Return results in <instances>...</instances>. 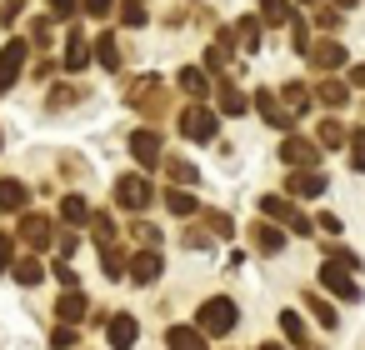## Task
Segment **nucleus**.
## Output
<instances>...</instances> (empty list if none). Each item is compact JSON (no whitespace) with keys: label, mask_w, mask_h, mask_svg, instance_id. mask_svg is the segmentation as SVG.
Segmentation results:
<instances>
[{"label":"nucleus","mask_w":365,"mask_h":350,"mask_svg":"<svg viewBox=\"0 0 365 350\" xmlns=\"http://www.w3.org/2000/svg\"><path fill=\"white\" fill-rule=\"evenodd\" d=\"M195 330L210 340V335H225V330H235V300L230 295H210L200 310H195Z\"/></svg>","instance_id":"f257e3e1"},{"label":"nucleus","mask_w":365,"mask_h":350,"mask_svg":"<svg viewBox=\"0 0 365 350\" xmlns=\"http://www.w3.org/2000/svg\"><path fill=\"white\" fill-rule=\"evenodd\" d=\"M260 215L270 220V225H280V230H295V235H315L310 230V220L295 210V200H285V195H265L260 200Z\"/></svg>","instance_id":"f03ea898"},{"label":"nucleus","mask_w":365,"mask_h":350,"mask_svg":"<svg viewBox=\"0 0 365 350\" xmlns=\"http://www.w3.org/2000/svg\"><path fill=\"white\" fill-rule=\"evenodd\" d=\"M215 130H220V120H215V110L210 105H190V110H180V135L185 140H215Z\"/></svg>","instance_id":"7ed1b4c3"},{"label":"nucleus","mask_w":365,"mask_h":350,"mask_svg":"<svg viewBox=\"0 0 365 350\" xmlns=\"http://www.w3.org/2000/svg\"><path fill=\"white\" fill-rule=\"evenodd\" d=\"M280 160H285L290 170H315V165H320V145L290 130V135L280 140Z\"/></svg>","instance_id":"20e7f679"},{"label":"nucleus","mask_w":365,"mask_h":350,"mask_svg":"<svg viewBox=\"0 0 365 350\" xmlns=\"http://www.w3.org/2000/svg\"><path fill=\"white\" fill-rule=\"evenodd\" d=\"M130 105H135L140 115H150V120L165 115V91H160V81H155V76L135 81V86H130Z\"/></svg>","instance_id":"39448f33"},{"label":"nucleus","mask_w":365,"mask_h":350,"mask_svg":"<svg viewBox=\"0 0 365 350\" xmlns=\"http://www.w3.org/2000/svg\"><path fill=\"white\" fill-rule=\"evenodd\" d=\"M115 205L120 210H145L150 205V180L145 175H120L115 180Z\"/></svg>","instance_id":"423d86ee"},{"label":"nucleus","mask_w":365,"mask_h":350,"mask_svg":"<svg viewBox=\"0 0 365 350\" xmlns=\"http://www.w3.org/2000/svg\"><path fill=\"white\" fill-rule=\"evenodd\" d=\"M26 71V41H6L0 46V96H6Z\"/></svg>","instance_id":"0eeeda50"},{"label":"nucleus","mask_w":365,"mask_h":350,"mask_svg":"<svg viewBox=\"0 0 365 350\" xmlns=\"http://www.w3.org/2000/svg\"><path fill=\"white\" fill-rule=\"evenodd\" d=\"M305 56H310V66H315V71H325V76H335V71L345 66V46H340L335 36H325V41H315V46L305 51Z\"/></svg>","instance_id":"6e6552de"},{"label":"nucleus","mask_w":365,"mask_h":350,"mask_svg":"<svg viewBox=\"0 0 365 350\" xmlns=\"http://www.w3.org/2000/svg\"><path fill=\"white\" fill-rule=\"evenodd\" d=\"M320 285H325L335 300H360V285H355V280H350V270H340L335 260H325V265H320Z\"/></svg>","instance_id":"1a4fd4ad"},{"label":"nucleus","mask_w":365,"mask_h":350,"mask_svg":"<svg viewBox=\"0 0 365 350\" xmlns=\"http://www.w3.org/2000/svg\"><path fill=\"white\" fill-rule=\"evenodd\" d=\"M125 275H130L135 285H155V280H160V250H135V255L125 260Z\"/></svg>","instance_id":"9d476101"},{"label":"nucleus","mask_w":365,"mask_h":350,"mask_svg":"<svg viewBox=\"0 0 365 350\" xmlns=\"http://www.w3.org/2000/svg\"><path fill=\"white\" fill-rule=\"evenodd\" d=\"M21 240H26L31 250H51V240H56V225H51L46 215H21Z\"/></svg>","instance_id":"9b49d317"},{"label":"nucleus","mask_w":365,"mask_h":350,"mask_svg":"<svg viewBox=\"0 0 365 350\" xmlns=\"http://www.w3.org/2000/svg\"><path fill=\"white\" fill-rule=\"evenodd\" d=\"M210 86H215V101H220V115H245V110H250V101H245V96L235 91V81H230V76H215Z\"/></svg>","instance_id":"f8f14e48"},{"label":"nucleus","mask_w":365,"mask_h":350,"mask_svg":"<svg viewBox=\"0 0 365 350\" xmlns=\"http://www.w3.org/2000/svg\"><path fill=\"white\" fill-rule=\"evenodd\" d=\"M255 110H260V115H265L275 130H295V115H290V110L275 101V91H255Z\"/></svg>","instance_id":"ddd939ff"},{"label":"nucleus","mask_w":365,"mask_h":350,"mask_svg":"<svg viewBox=\"0 0 365 350\" xmlns=\"http://www.w3.org/2000/svg\"><path fill=\"white\" fill-rule=\"evenodd\" d=\"M106 335H110V350H130L135 345V335H140V325H135V315H110L106 320Z\"/></svg>","instance_id":"4468645a"},{"label":"nucleus","mask_w":365,"mask_h":350,"mask_svg":"<svg viewBox=\"0 0 365 350\" xmlns=\"http://www.w3.org/2000/svg\"><path fill=\"white\" fill-rule=\"evenodd\" d=\"M285 190H290V200H295V195H300V200H315V195L325 190V175H320V170H290Z\"/></svg>","instance_id":"2eb2a0df"},{"label":"nucleus","mask_w":365,"mask_h":350,"mask_svg":"<svg viewBox=\"0 0 365 350\" xmlns=\"http://www.w3.org/2000/svg\"><path fill=\"white\" fill-rule=\"evenodd\" d=\"M250 240H255L260 255H280V250H285V230L270 225V220H255V225H250Z\"/></svg>","instance_id":"dca6fc26"},{"label":"nucleus","mask_w":365,"mask_h":350,"mask_svg":"<svg viewBox=\"0 0 365 350\" xmlns=\"http://www.w3.org/2000/svg\"><path fill=\"white\" fill-rule=\"evenodd\" d=\"M26 205H31V190L16 175H6V180H0V210H6V215H26Z\"/></svg>","instance_id":"f3484780"},{"label":"nucleus","mask_w":365,"mask_h":350,"mask_svg":"<svg viewBox=\"0 0 365 350\" xmlns=\"http://www.w3.org/2000/svg\"><path fill=\"white\" fill-rule=\"evenodd\" d=\"M230 46H235V31H220V36L210 41V51H205V71L225 76V66H230ZM215 76H210V81H215Z\"/></svg>","instance_id":"a211bd4d"},{"label":"nucleus","mask_w":365,"mask_h":350,"mask_svg":"<svg viewBox=\"0 0 365 350\" xmlns=\"http://www.w3.org/2000/svg\"><path fill=\"white\" fill-rule=\"evenodd\" d=\"M130 155H135L140 165H160V135H155V130H135V135H130Z\"/></svg>","instance_id":"6ab92c4d"},{"label":"nucleus","mask_w":365,"mask_h":350,"mask_svg":"<svg viewBox=\"0 0 365 350\" xmlns=\"http://www.w3.org/2000/svg\"><path fill=\"white\" fill-rule=\"evenodd\" d=\"M86 310H91V305H86V295H81V290H66V295L56 300V320H61V325H81V320H86Z\"/></svg>","instance_id":"aec40b11"},{"label":"nucleus","mask_w":365,"mask_h":350,"mask_svg":"<svg viewBox=\"0 0 365 350\" xmlns=\"http://www.w3.org/2000/svg\"><path fill=\"white\" fill-rule=\"evenodd\" d=\"M165 350H210V345H205V335L195 325H170L165 330Z\"/></svg>","instance_id":"412c9836"},{"label":"nucleus","mask_w":365,"mask_h":350,"mask_svg":"<svg viewBox=\"0 0 365 350\" xmlns=\"http://www.w3.org/2000/svg\"><path fill=\"white\" fill-rule=\"evenodd\" d=\"M91 66V41H86V31H71V41H66V71H86Z\"/></svg>","instance_id":"4be33fe9"},{"label":"nucleus","mask_w":365,"mask_h":350,"mask_svg":"<svg viewBox=\"0 0 365 350\" xmlns=\"http://www.w3.org/2000/svg\"><path fill=\"white\" fill-rule=\"evenodd\" d=\"M315 101H320V105H330V110H340V105L350 101V86H345V81H335V76H325V81L315 86Z\"/></svg>","instance_id":"5701e85b"},{"label":"nucleus","mask_w":365,"mask_h":350,"mask_svg":"<svg viewBox=\"0 0 365 350\" xmlns=\"http://www.w3.org/2000/svg\"><path fill=\"white\" fill-rule=\"evenodd\" d=\"M175 81H180V91H185L190 101H205V96H210V76H205V71H195V66H190V71H180Z\"/></svg>","instance_id":"b1692460"},{"label":"nucleus","mask_w":365,"mask_h":350,"mask_svg":"<svg viewBox=\"0 0 365 350\" xmlns=\"http://www.w3.org/2000/svg\"><path fill=\"white\" fill-rule=\"evenodd\" d=\"M275 101H280V105H285V110H290L295 120H300V115L310 110V91H305V86H295V81H290V86H285V91L275 96Z\"/></svg>","instance_id":"393cba45"},{"label":"nucleus","mask_w":365,"mask_h":350,"mask_svg":"<svg viewBox=\"0 0 365 350\" xmlns=\"http://www.w3.org/2000/svg\"><path fill=\"white\" fill-rule=\"evenodd\" d=\"M96 61H101L106 71H120V46H115V36H110V31H101V36H96Z\"/></svg>","instance_id":"a878e982"},{"label":"nucleus","mask_w":365,"mask_h":350,"mask_svg":"<svg viewBox=\"0 0 365 350\" xmlns=\"http://www.w3.org/2000/svg\"><path fill=\"white\" fill-rule=\"evenodd\" d=\"M11 275H16L21 285H41V280H46V265H41L36 255H26V260H11Z\"/></svg>","instance_id":"bb28decb"},{"label":"nucleus","mask_w":365,"mask_h":350,"mask_svg":"<svg viewBox=\"0 0 365 350\" xmlns=\"http://www.w3.org/2000/svg\"><path fill=\"white\" fill-rule=\"evenodd\" d=\"M315 145H320V150H340V145H345V125H340V120H320Z\"/></svg>","instance_id":"cd10ccee"},{"label":"nucleus","mask_w":365,"mask_h":350,"mask_svg":"<svg viewBox=\"0 0 365 350\" xmlns=\"http://www.w3.org/2000/svg\"><path fill=\"white\" fill-rule=\"evenodd\" d=\"M260 21L265 26H290V0H260Z\"/></svg>","instance_id":"c85d7f7f"},{"label":"nucleus","mask_w":365,"mask_h":350,"mask_svg":"<svg viewBox=\"0 0 365 350\" xmlns=\"http://www.w3.org/2000/svg\"><path fill=\"white\" fill-rule=\"evenodd\" d=\"M145 21H150V11H145V0H120V26L140 31Z\"/></svg>","instance_id":"c756f323"},{"label":"nucleus","mask_w":365,"mask_h":350,"mask_svg":"<svg viewBox=\"0 0 365 350\" xmlns=\"http://www.w3.org/2000/svg\"><path fill=\"white\" fill-rule=\"evenodd\" d=\"M165 210H170V215H195L200 205H195L190 190H165Z\"/></svg>","instance_id":"7c9ffc66"},{"label":"nucleus","mask_w":365,"mask_h":350,"mask_svg":"<svg viewBox=\"0 0 365 350\" xmlns=\"http://www.w3.org/2000/svg\"><path fill=\"white\" fill-rule=\"evenodd\" d=\"M235 41H240L245 51H260V21H255V16H245V21L235 26Z\"/></svg>","instance_id":"2f4dec72"},{"label":"nucleus","mask_w":365,"mask_h":350,"mask_svg":"<svg viewBox=\"0 0 365 350\" xmlns=\"http://www.w3.org/2000/svg\"><path fill=\"white\" fill-rule=\"evenodd\" d=\"M81 96H86L81 86H56V91H51V101H46V110H66V105H76Z\"/></svg>","instance_id":"473e14b6"},{"label":"nucleus","mask_w":365,"mask_h":350,"mask_svg":"<svg viewBox=\"0 0 365 350\" xmlns=\"http://www.w3.org/2000/svg\"><path fill=\"white\" fill-rule=\"evenodd\" d=\"M165 175H170V185H195V165L190 160H165Z\"/></svg>","instance_id":"72a5a7b5"},{"label":"nucleus","mask_w":365,"mask_h":350,"mask_svg":"<svg viewBox=\"0 0 365 350\" xmlns=\"http://www.w3.org/2000/svg\"><path fill=\"white\" fill-rule=\"evenodd\" d=\"M61 215H66L71 225H81V220H91V205H86L81 195H66V200H61Z\"/></svg>","instance_id":"f704fd0d"},{"label":"nucleus","mask_w":365,"mask_h":350,"mask_svg":"<svg viewBox=\"0 0 365 350\" xmlns=\"http://www.w3.org/2000/svg\"><path fill=\"white\" fill-rule=\"evenodd\" d=\"M280 330H285V340H305V320H300V310H280Z\"/></svg>","instance_id":"c9c22d12"},{"label":"nucleus","mask_w":365,"mask_h":350,"mask_svg":"<svg viewBox=\"0 0 365 350\" xmlns=\"http://www.w3.org/2000/svg\"><path fill=\"white\" fill-rule=\"evenodd\" d=\"M91 230H96V240H101V245H110V240H115V220H110L106 210H96V215H91Z\"/></svg>","instance_id":"e433bc0d"},{"label":"nucleus","mask_w":365,"mask_h":350,"mask_svg":"<svg viewBox=\"0 0 365 350\" xmlns=\"http://www.w3.org/2000/svg\"><path fill=\"white\" fill-rule=\"evenodd\" d=\"M101 260H106V275H110V280H120V275H125V255H120L115 245H101Z\"/></svg>","instance_id":"4c0bfd02"},{"label":"nucleus","mask_w":365,"mask_h":350,"mask_svg":"<svg viewBox=\"0 0 365 350\" xmlns=\"http://www.w3.org/2000/svg\"><path fill=\"white\" fill-rule=\"evenodd\" d=\"M205 230H210L215 240H220V235H230V215H225V210H205Z\"/></svg>","instance_id":"58836bf2"},{"label":"nucleus","mask_w":365,"mask_h":350,"mask_svg":"<svg viewBox=\"0 0 365 350\" xmlns=\"http://www.w3.org/2000/svg\"><path fill=\"white\" fill-rule=\"evenodd\" d=\"M305 310H315V320H320V325H335V305H330V300L310 295V300H305Z\"/></svg>","instance_id":"ea45409f"},{"label":"nucleus","mask_w":365,"mask_h":350,"mask_svg":"<svg viewBox=\"0 0 365 350\" xmlns=\"http://www.w3.org/2000/svg\"><path fill=\"white\" fill-rule=\"evenodd\" d=\"M11 260H16V240L11 230H0V270H11Z\"/></svg>","instance_id":"a19ab883"},{"label":"nucleus","mask_w":365,"mask_h":350,"mask_svg":"<svg viewBox=\"0 0 365 350\" xmlns=\"http://www.w3.org/2000/svg\"><path fill=\"white\" fill-rule=\"evenodd\" d=\"M290 46H295V51H300V56H305V51H310V31H305V26H300V21H290Z\"/></svg>","instance_id":"79ce46f5"},{"label":"nucleus","mask_w":365,"mask_h":350,"mask_svg":"<svg viewBox=\"0 0 365 350\" xmlns=\"http://www.w3.org/2000/svg\"><path fill=\"white\" fill-rule=\"evenodd\" d=\"M76 345V325H61L56 335H51V350H71Z\"/></svg>","instance_id":"37998d69"},{"label":"nucleus","mask_w":365,"mask_h":350,"mask_svg":"<svg viewBox=\"0 0 365 350\" xmlns=\"http://www.w3.org/2000/svg\"><path fill=\"white\" fill-rule=\"evenodd\" d=\"M81 11L101 21V16H110V11H115V0H81Z\"/></svg>","instance_id":"c03bdc74"},{"label":"nucleus","mask_w":365,"mask_h":350,"mask_svg":"<svg viewBox=\"0 0 365 350\" xmlns=\"http://www.w3.org/2000/svg\"><path fill=\"white\" fill-rule=\"evenodd\" d=\"M46 6H51V16H56V21H66V16H76L81 0H46Z\"/></svg>","instance_id":"a18cd8bd"},{"label":"nucleus","mask_w":365,"mask_h":350,"mask_svg":"<svg viewBox=\"0 0 365 350\" xmlns=\"http://www.w3.org/2000/svg\"><path fill=\"white\" fill-rule=\"evenodd\" d=\"M56 280H61L66 290H76V270H71V260H56Z\"/></svg>","instance_id":"49530a36"},{"label":"nucleus","mask_w":365,"mask_h":350,"mask_svg":"<svg viewBox=\"0 0 365 350\" xmlns=\"http://www.w3.org/2000/svg\"><path fill=\"white\" fill-rule=\"evenodd\" d=\"M315 225H320V230H330V235H340V230H345V225H340V215H335V210H325V215H320V220H315Z\"/></svg>","instance_id":"de8ad7c7"},{"label":"nucleus","mask_w":365,"mask_h":350,"mask_svg":"<svg viewBox=\"0 0 365 350\" xmlns=\"http://www.w3.org/2000/svg\"><path fill=\"white\" fill-rule=\"evenodd\" d=\"M320 26L335 36V31H340V11H330V6H325V11H320Z\"/></svg>","instance_id":"09e8293b"},{"label":"nucleus","mask_w":365,"mask_h":350,"mask_svg":"<svg viewBox=\"0 0 365 350\" xmlns=\"http://www.w3.org/2000/svg\"><path fill=\"white\" fill-rule=\"evenodd\" d=\"M31 31H36V41H41V46H46V41H51V16H41V21H36V26H31Z\"/></svg>","instance_id":"8fccbe9b"},{"label":"nucleus","mask_w":365,"mask_h":350,"mask_svg":"<svg viewBox=\"0 0 365 350\" xmlns=\"http://www.w3.org/2000/svg\"><path fill=\"white\" fill-rule=\"evenodd\" d=\"M350 170H365V145H355V155H350Z\"/></svg>","instance_id":"3c124183"},{"label":"nucleus","mask_w":365,"mask_h":350,"mask_svg":"<svg viewBox=\"0 0 365 350\" xmlns=\"http://www.w3.org/2000/svg\"><path fill=\"white\" fill-rule=\"evenodd\" d=\"M350 86H365V66H350Z\"/></svg>","instance_id":"603ef678"},{"label":"nucleus","mask_w":365,"mask_h":350,"mask_svg":"<svg viewBox=\"0 0 365 350\" xmlns=\"http://www.w3.org/2000/svg\"><path fill=\"white\" fill-rule=\"evenodd\" d=\"M255 350H285V345H275V340H265V345H255Z\"/></svg>","instance_id":"864d4df0"},{"label":"nucleus","mask_w":365,"mask_h":350,"mask_svg":"<svg viewBox=\"0 0 365 350\" xmlns=\"http://www.w3.org/2000/svg\"><path fill=\"white\" fill-rule=\"evenodd\" d=\"M335 6H340V11H350V6H355V0H335Z\"/></svg>","instance_id":"5fc2aeb1"},{"label":"nucleus","mask_w":365,"mask_h":350,"mask_svg":"<svg viewBox=\"0 0 365 350\" xmlns=\"http://www.w3.org/2000/svg\"><path fill=\"white\" fill-rule=\"evenodd\" d=\"M300 6H315V0H300Z\"/></svg>","instance_id":"6e6d98bb"}]
</instances>
